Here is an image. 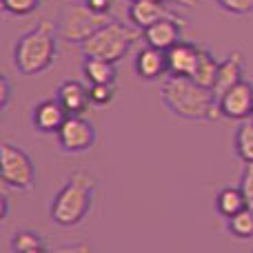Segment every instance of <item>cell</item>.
<instances>
[{"label": "cell", "mask_w": 253, "mask_h": 253, "mask_svg": "<svg viewBox=\"0 0 253 253\" xmlns=\"http://www.w3.org/2000/svg\"><path fill=\"white\" fill-rule=\"evenodd\" d=\"M160 98L167 109L178 118L198 120V123H211L222 118L213 89L202 87L189 76L169 74L160 87Z\"/></svg>", "instance_id": "6da1fadb"}, {"label": "cell", "mask_w": 253, "mask_h": 253, "mask_svg": "<svg viewBox=\"0 0 253 253\" xmlns=\"http://www.w3.org/2000/svg\"><path fill=\"white\" fill-rule=\"evenodd\" d=\"M96 187V178L91 173L74 171L49 207V215H51L53 224L69 229L83 222L93 207Z\"/></svg>", "instance_id": "7a4b0ae2"}, {"label": "cell", "mask_w": 253, "mask_h": 253, "mask_svg": "<svg viewBox=\"0 0 253 253\" xmlns=\"http://www.w3.org/2000/svg\"><path fill=\"white\" fill-rule=\"evenodd\" d=\"M58 38L60 36H58V29L53 27V22L40 20L34 29L22 34L18 38L16 47H13V65H16V69L22 76H36L47 71L51 67L53 58H56Z\"/></svg>", "instance_id": "3957f363"}, {"label": "cell", "mask_w": 253, "mask_h": 253, "mask_svg": "<svg viewBox=\"0 0 253 253\" xmlns=\"http://www.w3.org/2000/svg\"><path fill=\"white\" fill-rule=\"evenodd\" d=\"M140 38H142V29H138L133 22L109 20L93 36H89L80 44V49H83L84 56H96V58H105V60H111V62H118L129 53L133 42Z\"/></svg>", "instance_id": "277c9868"}, {"label": "cell", "mask_w": 253, "mask_h": 253, "mask_svg": "<svg viewBox=\"0 0 253 253\" xmlns=\"http://www.w3.org/2000/svg\"><path fill=\"white\" fill-rule=\"evenodd\" d=\"M111 18L107 13H98L84 0H74L60 13L58 20V36L65 42L83 44L89 36H93L100 27H105Z\"/></svg>", "instance_id": "5b68a950"}, {"label": "cell", "mask_w": 253, "mask_h": 253, "mask_svg": "<svg viewBox=\"0 0 253 253\" xmlns=\"http://www.w3.org/2000/svg\"><path fill=\"white\" fill-rule=\"evenodd\" d=\"M0 178L4 189L31 191L36 187V169L29 153L11 142H4L2 158H0Z\"/></svg>", "instance_id": "8992f818"}, {"label": "cell", "mask_w": 253, "mask_h": 253, "mask_svg": "<svg viewBox=\"0 0 253 253\" xmlns=\"http://www.w3.org/2000/svg\"><path fill=\"white\" fill-rule=\"evenodd\" d=\"M58 147L65 153H83L96 144V126L83 116H67L56 133Z\"/></svg>", "instance_id": "52a82bcc"}, {"label": "cell", "mask_w": 253, "mask_h": 253, "mask_svg": "<svg viewBox=\"0 0 253 253\" xmlns=\"http://www.w3.org/2000/svg\"><path fill=\"white\" fill-rule=\"evenodd\" d=\"M126 18L138 29H147L149 25L162 20V18H173V20L187 25L175 9V2H169V0H131L129 9H126Z\"/></svg>", "instance_id": "ba28073f"}, {"label": "cell", "mask_w": 253, "mask_h": 253, "mask_svg": "<svg viewBox=\"0 0 253 253\" xmlns=\"http://www.w3.org/2000/svg\"><path fill=\"white\" fill-rule=\"evenodd\" d=\"M220 116L229 120H247L253 114V83L242 78L218 98Z\"/></svg>", "instance_id": "9c48e42d"}, {"label": "cell", "mask_w": 253, "mask_h": 253, "mask_svg": "<svg viewBox=\"0 0 253 253\" xmlns=\"http://www.w3.org/2000/svg\"><path fill=\"white\" fill-rule=\"evenodd\" d=\"M67 116L69 114L65 111V107L60 105L58 98H47V100H40L34 107V111H31V125L40 133H58V129L67 120Z\"/></svg>", "instance_id": "30bf717a"}, {"label": "cell", "mask_w": 253, "mask_h": 253, "mask_svg": "<svg viewBox=\"0 0 253 253\" xmlns=\"http://www.w3.org/2000/svg\"><path fill=\"white\" fill-rule=\"evenodd\" d=\"M135 74L142 80H160L165 76H169V60H167V51L158 47H142L135 56Z\"/></svg>", "instance_id": "8fae6325"}, {"label": "cell", "mask_w": 253, "mask_h": 253, "mask_svg": "<svg viewBox=\"0 0 253 253\" xmlns=\"http://www.w3.org/2000/svg\"><path fill=\"white\" fill-rule=\"evenodd\" d=\"M182 22L173 20V18H162V20L149 25L147 29H142V40L151 47L169 51L175 42L182 40Z\"/></svg>", "instance_id": "7c38bea8"}, {"label": "cell", "mask_w": 253, "mask_h": 253, "mask_svg": "<svg viewBox=\"0 0 253 253\" xmlns=\"http://www.w3.org/2000/svg\"><path fill=\"white\" fill-rule=\"evenodd\" d=\"M245 78V56L240 49H233L218 67V76H215V84H213V96L220 98L227 89H231L236 83Z\"/></svg>", "instance_id": "4fadbf2b"}, {"label": "cell", "mask_w": 253, "mask_h": 253, "mask_svg": "<svg viewBox=\"0 0 253 253\" xmlns=\"http://www.w3.org/2000/svg\"><path fill=\"white\" fill-rule=\"evenodd\" d=\"M56 98L60 100V105L65 107V111L69 116H83L87 111V107L91 105L89 98V87H84L78 80H65L58 87Z\"/></svg>", "instance_id": "5bb4252c"}, {"label": "cell", "mask_w": 253, "mask_h": 253, "mask_svg": "<svg viewBox=\"0 0 253 253\" xmlns=\"http://www.w3.org/2000/svg\"><path fill=\"white\" fill-rule=\"evenodd\" d=\"M200 58V47L191 42H175L173 47L167 51V60H169V74L173 76H189L191 78L193 69H196V62Z\"/></svg>", "instance_id": "9a60e30c"}, {"label": "cell", "mask_w": 253, "mask_h": 253, "mask_svg": "<svg viewBox=\"0 0 253 253\" xmlns=\"http://www.w3.org/2000/svg\"><path fill=\"white\" fill-rule=\"evenodd\" d=\"M83 74L89 84L98 83H116V62L105 60V58L87 56L83 62Z\"/></svg>", "instance_id": "2e32d148"}, {"label": "cell", "mask_w": 253, "mask_h": 253, "mask_svg": "<svg viewBox=\"0 0 253 253\" xmlns=\"http://www.w3.org/2000/svg\"><path fill=\"white\" fill-rule=\"evenodd\" d=\"M9 249H11V253H40V251H49L51 247L47 245L44 236L29 231V229H20V231H16L11 236Z\"/></svg>", "instance_id": "e0dca14e"}, {"label": "cell", "mask_w": 253, "mask_h": 253, "mask_svg": "<svg viewBox=\"0 0 253 253\" xmlns=\"http://www.w3.org/2000/svg\"><path fill=\"white\" fill-rule=\"evenodd\" d=\"M218 67H220V62L213 58V53H211L209 49L200 47V58H198V62H196V69H193L191 78L196 80L198 84H202V87L213 89L215 76H218Z\"/></svg>", "instance_id": "ac0fdd59"}, {"label": "cell", "mask_w": 253, "mask_h": 253, "mask_svg": "<svg viewBox=\"0 0 253 253\" xmlns=\"http://www.w3.org/2000/svg\"><path fill=\"white\" fill-rule=\"evenodd\" d=\"M215 207H218L220 215L231 218V215H236L238 211H242L247 207V198L240 187H224L222 191L215 196Z\"/></svg>", "instance_id": "d6986e66"}, {"label": "cell", "mask_w": 253, "mask_h": 253, "mask_svg": "<svg viewBox=\"0 0 253 253\" xmlns=\"http://www.w3.org/2000/svg\"><path fill=\"white\" fill-rule=\"evenodd\" d=\"M233 147H236V156L240 158L245 165L253 162V120H240V126L233 138Z\"/></svg>", "instance_id": "ffe728a7"}, {"label": "cell", "mask_w": 253, "mask_h": 253, "mask_svg": "<svg viewBox=\"0 0 253 253\" xmlns=\"http://www.w3.org/2000/svg\"><path fill=\"white\" fill-rule=\"evenodd\" d=\"M227 229L238 240H251L253 238V209L251 207H245L236 215L227 218Z\"/></svg>", "instance_id": "44dd1931"}, {"label": "cell", "mask_w": 253, "mask_h": 253, "mask_svg": "<svg viewBox=\"0 0 253 253\" xmlns=\"http://www.w3.org/2000/svg\"><path fill=\"white\" fill-rule=\"evenodd\" d=\"M116 96V87L114 83H98V84H89V98L91 105L96 107H107Z\"/></svg>", "instance_id": "7402d4cb"}, {"label": "cell", "mask_w": 253, "mask_h": 253, "mask_svg": "<svg viewBox=\"0 0 253 253\" xmlns=\"http://www.w3.org/2000/svg\"><path fill=\"white\" fill-rule=\"evenodd\" d=\"M42 0H2V9L13 16H29L40 7Z\"/></svg>", "instance_id": "603a6c76"}, {"label": "cell", "mask_w": 253, "mask_h": 253, "mask_svg": "<svg viewBox=\"0 0 253 253\" xmlns=\"http://www.w3.org/2000/svg\"><path fill=\"white\" fill-rule=\"evenodd\" d=\"M222 11L231 16H247L253 11V0H215Z\"/></svg>", "instance_id": "cb8c5ba5"}, {"label": "cell", "mask_w": 253, "mask_h": 253, "mask_svg": "<svg viewBox=\"0 0 253 253\" xmlns=\"http://www.w3.org/2000/svg\"><path fill=\"white\" fill-rule=\"evenodd\" d=\"M240 189L247 198V207L253 209V162L251 165H245L242 169V178H240Z\"/></svg>", "instance_id": "d4e9b609"}, {"label": "cell", "mask_w": 253, "mask_h": 253, "mask_svg": "<svg viewBox=\"0 0 253 253\" xmlns=\"http://www.w3.org/2000/svg\"><path fill=\"white\" fill-rule=\"evenodd\" d=\"M9 100H11V80H9L7 74L0 76V107L7 109Z\"/></svg>", "instance_id": "484cf974"}, {"label": "cell", "mask_w": 253, "mask_h": 253, "mask_svg": "<svg viewBox=\"0 0 253 253\" xmlns=\"http://www.w3.org/2000/svg\"><path fill=\"white\" fill-rule=\"evenodd\" d=\"M84 2L89 4V7L93 9V11H98V13H107L109 16V11H111V0H84Z\"/></svg>", "instance_id": "4316f807"}, {"label": "cell", "mask_w": 253, "mask_h": 253, "mask_svg": "<svg viewBox=\"0 0 253 253\" xmlns=\"http://www.w3.org/2000/svg\"><path fill=\"white\" fill-rule=\"evenodd\" d=\"M0 202H2V213H0V220H7V215H9V198H7V193H2V198H0Z\"/></svg>", "instance_id": "83f0119b"}, {"label": "cell", "mask_w": 253, "mask_h": 253, "mask_svg": "<svg viewBox=\"0 0 253 253\" xmlns=\"http://www.w3.org/2000/svg\"><path fill=\"white\" fill-rule=\"evenodd\" d=\"M169 2H175L178 7H193V4H198V0H169Z\"/></svg>", "instance_id": "f1b7e54d"}, {"label": "cell", "mask_w": 253, "mask_h": 253, "mask_svg": "<svg viewBox=\"0 0 253 253\" xmlns=\"http://www.w3.org/2000/svg\"><path fill=\"white\" fill-rule=\"evenodd\" d=\"M251 120H253V114H251Z\"/></svg>", "instance_id": "f546056e"}]
</instances>
